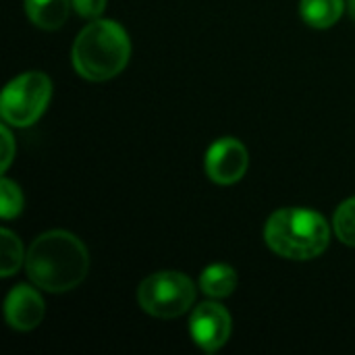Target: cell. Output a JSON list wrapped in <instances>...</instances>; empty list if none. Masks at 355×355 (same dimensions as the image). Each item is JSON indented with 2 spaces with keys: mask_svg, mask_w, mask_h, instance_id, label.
Returning <instances> with one entry per match:
<instances>
[{
  "mask_svg": "<svg viewBox=\"0 0 355 355\" xmlns=\"http://www.w3.org/2000/svg\"><path fill=\"white\" fill-rule=\"evenodd\" d=\"M25 270L35 287L48 293H67L87 277L89 254L73 233L48 231L29 245Z\"/></svg>",
  "mask_w": 355,
  "mask_h": 355,
  "instance_id": "obj_1",
  "label": "cell"
},
{
  "mask_svg": "<svg viewBox=\"0 0 355 355\" xmlns=\"http://www.w3.org/2000/svg\"><path fill=\"white\" fill-rule=\"evenodd\" d=\"M73 67L87 81H108L123 73L131 56L125 27L110 19H94L73 44Z\"/></svg>",
  "mask_w": 355,
  "mask_h": 355,
  "instance_id": "obj_2",
  "label": "cell"
},
{
  "mask_svg": "<svg viewBox=\"0 0 355 355\" xmlns=\"http://www.w3.org/2000/svg\"><path fill=\"white\" fill-rule=\"evenodd\" d=\"M266 245L287 260H312L324 254L331 241L327 218L314 210H277L264 227Z\"/></svg>",
  "mask_w": 355,
  "mask_h": 355,
  "instance_id": "obj_3",
  "label": "cell"
},
{
  "mask_svg": "<svg viewBox=\"0 0 355 355\" xmlns=\"http://www.w3.org/2000/svg\"><path fill=\"white\" fill-rule=\"evenodd\" d=\"M141 310L160 320L183 316L196 302V285L187 275L162 270L148 279L137 289Z\"/></svg>",
  "mask_w": 355,
  "mask_h": 355,
  "instance_id": "obj_4",
  "label": "cell"
},
{
  "mask_svg": "<svg viewBox=\"0 0 355 355\" xmlns=\"http://www.w3.org/2000/svg\"><path fill=\"white\" fill-rule=\"evenodd\" d=\"M50 98V77L42 71H27L4 87L0 98L2 121L10 127H29L44 114Z\"/></svg>",
  "mask_w": 355,
  "mask_h": 355,
  "instance_id": "obj_5",
  "label": "cell"
},
{
  "mask_svg": "<svg viewBox=\"0 0 355 355\" xmlns=\"http://www.w3.org/2000/svg\"><path fill=\"white\" fill-rule=\"evenodd\" d=\"M189 333L193 343L206 354L218 352L233 333V320L229 310L216 302L200 304L189 318Z\"/></svg>",
  "mask_w": 355,
  "mask_h": 355,
  "instance_id": "obj_6",
  "label": "cell"
},
{
  "mask_svg": "<svg viewBox=\"0 0 355 355\" xmlns=\"http://www.w3.org/2000/svg\"><path fill=\"white\" fill-rule=\"evenodd\" d=\"M250 166V154L245 146L235 137H223L214 141L206 152V173L216 185L237 183Z\"/></svg>",
  "mask_w": 355,
  "mask_h": 355,
  "instance_id": "obj_7",
  "label": "cell"
},
{
  "mask_svg": "<svg viewBox=\"0 0 355 355\" xmlns=\"http://www.w3.org/2000/svg\"><path fill=\"white\" fill-rule=\"evenodd\" d=\"M44 314H46L44 300L29 285H17L6 295L4 316H6V322L10 329L21 331V333L33 331L44 320Z\"/></svg>",
  "mask_w": 355,
  "mask_h": 355,
  "instance_id": "obj_8",
  "label": "cell"
},
{
  "mask_svg": "<svg viewBox=\"0 0 355 355\" xmlns=\"http://www.w3.org/2000/svg\"><path fill=\"white\" fill-rule=\"evenodd\" d=\"M71 0H25V12L33 25L52 31L67 23Z\"/></svg>",
  "mask_w": 355,
  "mask_h": 355,
  "instance_id": "obj_9",
  "label": "cell"
},
{
  "mask_svg": "<svg viewBox=\"0 0 355 355\" xmlns=\"http://www.w3.org/2000/svg\"><path fill=\"white\" fill-rule=\"evenodd\" d=\"M345 10V0H302L300 12L310 27H333Z\"/></svg>",
  "mask_w": 355,
  "mask_h": 355,
  "instance_id": "obj_10",
  "label": "cell"
},
{
  "mask_svg": "<svg viewBox=\"0 0 355 355\" xmlns=\"http://www.w3.org/2000/svg\"><path fill=\"white\" fill-rule=\"evenodd\" d=\"M200 289L214 300L229 297L237 289V272L227 264H212L200 277Z\"/></svg>",
  "mask_w": 355,
  "mask_h": 355,
  "instance_id": "obj_11",
  "label": "cell"
},
{
  "mask_svg": "<svg viewBox=\"0 0 355 355\" xmlns=\"http://www.w3.org/2000/svg\"><path fill=\"white\" fill-rule=\"evenodd\" d=\"M0 252H2V258H0V277H12L21 264H23V245L19 241V237L8 231V229H2L0 231Z\"/></svg>",
  "mask_w": 355,
  "mask_h": 355,
  "instance_id": "obj_12",
  "label": "cell"
},
{
  "mask_svg": "<svg viewBox=\"0 0 355 355\" xmlns=\"http://www.w3.org/2000/svg\"><path fill=\"white\" fill-rule=\"evenodd\" d=\"M333 229L335 235L345 243L355 248V198L345 200L337 212H335V220H333Z\"/></svg>",
  "mask_w": 355,
  "mask_h": 355,
  "instance_id": "obj_13",
  "label": "cell"
},
{
  "mask_svg": "<svg viewBox=\"0 0 355 355\" xmlns=\"http://www.w3.org/2000/svg\"><path fill=\"white\" fill-rule=\"evenodd\" d=\"M21 210H23V193L17 183L4 177L0 181V216L4 220H10L19 216Z\"/></svg>",
  "mask_w": 355,
  "mask_h": 355,
  "instance_id": "obj_14",
  "label": "cell"
},
{
  "mask_svg": "<svg viewBox=\"0 0 355 355\" xmlns=\"http://www.w3.org/2000/svg\"><path fill=\"white\" fill-rule=\"evenodd\" d=\"M75 12L85 19H100V15L106 8V0H71Z\"/></svg>",
  "mask_w": 355,
  "mask_h": 355,
  "instance_id": "obj_15",
  "label": "cell"
},
{
  "mask_svg": "<svg viewBox=\"0 0 355 355\" xmlns=\"http://www.w3.org/2000/svg\"><path fill=\"white\" fill-rule=\"evenodd\" d=\"M12 158H15V139H12V135H10L8 125L4 123V125H2V164H0L2 173L10 166Z\"/></svg>",
  "mask_w": 355,
  "mask_h": 355,
  "instance_id": "obj_16",
  "label": "cell"
},
{
  "mask_svg": "<svg viewBox=\"0 0 355 355\" xmlns=\"http://www.w3.org/2000/svg\"><path fill=\"white\" fill-rule=\"evenodd\" d=\"M347 10H349L352 19L355 21V0H347Z\"/></svg>",
  "mask_w": 355,
  "mask_h": 355,
  "instance_id": "obj_17",
  "label": "cell"
}]
</instances>
